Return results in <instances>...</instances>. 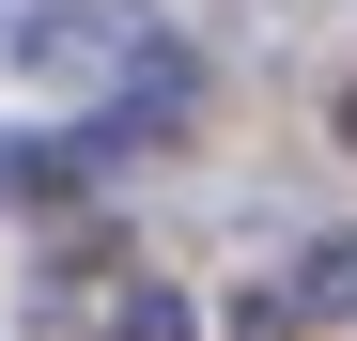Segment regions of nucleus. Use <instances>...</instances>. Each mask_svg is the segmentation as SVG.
Listing matches in <instances>:
<instances>
[{
	"label": "nucleus",
	"mask_w": 357,
	"mask_h": 341,
	"mask_svg": "<svg viewBox=\"0 0 357 341\" xmlns=\"http://www.w3.org/2000/svg\"><path fill=\"white\" fill-rule=\"evenodd\" d=\"M0 47H16V78H47V93H109V78H140L171 31H155V0H31Z\"/></svg>",
	"instance_id": "1"
},
{
	"label": "nucleus",
	"mask_w": 357,
	"mask_h": 341,
	"mask_svg": "<svg viewBox=\"0 0 357 341\" xmlns=\"http://www.w3.org/2000/svg\"><path fill=\"white\" fill-rule=\"evenodd\" d=\"M342 140H357V93H342Z\"/></svg>",
	"instance_id": "4"
},
{
	"label": "nucleus",
	"mask_w": 357,
	"mask_h": 341,
	"mask_svg": "<svg viewBox=\"0 0 357 341\" xmlns=\"http://www.w3.org/2000/svg\"><path fill=\"white\" fill-rule=\"evenodd\" d=\"M280 295H295V326H357V233H311Z\"/></svg>",
	"instance_id": "2"
},
{
	"label": "nucleus",
	"mask_w": 357,
	"mask_h": 341,
	"mask_svg": "<svg viewBox=\"0 0 357 341\" xmlns=\"http://www.w3.org/2000/svg\"><path fill=\"white\" fill-rule=\"evenodd\" d=\"M109 341H202V310L171 295V279H125V295H109Z\"/></svg>",
	"instance_id": "3"
}]
</instances>
